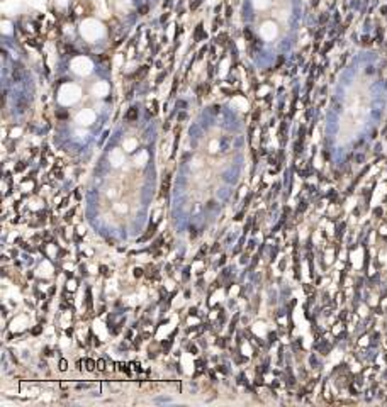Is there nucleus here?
<instances>
[{"label": "nucleus", "mask_w": 387, "mask_h": 407, "mask_svg": "<svg viewBox=\"0 0 387 407\" xmlns=\"http://www.w3.org/2000/svg\"><path fill=\"white\" fill-rule=\"evenodd\" d=\"M95 366H97V363L94 360H87V370H95Z\"/></svg>", "instance_id": "obj_1"}, {"label": "nucleus", "mask_w": 387, "mask_h": 407, "mask_svg": "<svg viewBox=\"0 0 387 407\" xmlns=\"http://www.w3.org/2000/svg\"><path fill=\"white\" fill-rule=\"evenodd\" d=\"M97 370H101V372H102V370H105V362H104V360H99V362H97Z\"/></svg>", "instance_id": "obj_2"}, {"label": "nucleus", "mask_w": 387, "mask_h": 407, "mask_svg": "<svg viewBox=\"0 0 387 407\" xmlns=\"http://www.w3.org/2000/svg\"><path fill=\"white\" fill-rule=\"evenodd\" d=\"M66 365H68V363H66L65 360H61V362H60V370H61V372H65V370L68 368Z\"/></svg>", "instance_id": "obj_3"}]
</instances>
